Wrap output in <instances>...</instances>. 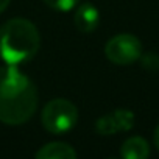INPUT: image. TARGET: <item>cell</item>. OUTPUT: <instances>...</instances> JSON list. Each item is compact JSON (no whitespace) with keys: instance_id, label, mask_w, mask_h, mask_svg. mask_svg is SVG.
I'll list each match as a JSON object with an SVG mask.
<instances>
[{"instance_id":"1","label":"cell","mask_w":159,"mask_h":159,"mask_svg":"<svg viewBox=\"0 0 159 159\" xmlns=\"http://www.w3.org/2000/svg\"><path fill=\"white\" fill-rule=\"evenodd\" d=\"M38 89L16 66L0 69V122L22 125L38 108Z\"/></svg>"},{"instance_id":"2","label":"cell","mask_w":159,"mask_h":159,"mask_svg":"<svg viewBox=\"0 0 159 159\" xmlns=\"http://www.w3.org/2000/svg\"><path fill=\"white\" fill-rule=\"evenodd\" d=\"M39 45V31L28 19L16 17L0 27V56L10 66L33 59Z\"/></svg>"},{"instance_id":"3","label":"cell","mask_w":159,"mask_h":159,"mask_svg":"<svg viewBox=\"0 0 159 159\" xmlns=\"http://www.w3.org/2000/svg\"><path fill=\"white\" fill-rule=\"evenodd\" d=\"M44 128L52 134H62L72 129L78 120L76 106L66 98H55L45 105L41 116Z\"/></svg>"},{"instance_id":"4","label":"cell","mask_w":159,"mask_h":159,"mask_svg":"<svg viewBox=\"0 0 159 159\" xmlns=\"http://www.w3.org/2000/svg\"><path fill=\"white\" fill-rule=\"evenodd\" d=\"M106 58L119 66H128L136 62L142 55L140 41L129 33H122L111 38L105 45Z\"/></svg>"},{"instance_id":"5","label":"cell","mask_w":159,"mask_h":159,"mask_svg":"<svg viewBox=\"0 0 159 159\" xmlns=\"http://www.w3.org/2000/svg\"><path fill=\"white\" fill-rule=\"evenodd\" d=\"M73 24H75L78 31L91 33L100 24V13L92 3H83V5H80L75 11Z\"/></svg>"},{"instance_id":"6","label":"cell","mask_w":159,"mask_h":159,"mask_svg":"<svg viewBox=\"0 0 159 159\" xmlns=\"http://www.w3.org/2000/svg\"><path fill=\"white\" fill-rule=\"evenodd\" d=\"M38 159H75L76 151L64 142H50L41 147L34 154Z\"/></svg>"},{"instance_id":"7","label":"cell","mask_w":159,"mask_h":159,"mask_svg":"<svg viewBox=\"0 0 159 159\" xmlns=\"http://www.w3.org/2000/svg\"><path fill=\"white\" fill-rule=\"evenodd\" d=\"M120 156L123 159H147L150 156V145L143 137H129L122 143Z\"/></svg>"},{"instance_id":"8","label":"cell","mask_w":159,"mask_h":159,"mask_svg":"<svg viewBox=\"0 0 159 159\" xmlns=\"http://www.w3.org/2000/svg\"><path fill=\"white\" fill-rule=\"evenodd\" d=\"M119 131H129L134 126V114L129 109H116L112 112Z\"/></svg>"},{"instance_id":"9","label":"cell","mask_w":159,"mask_h":159,"mask_svg":"<svg viewBox=\"0 0 159 159\" xmlns=\"http://www.w3.org/2000/svg\"><path fill=\"white\" fill-rule=\"evenodd\" d=\"M95 131L100 134V136H112L116 133H119V128L116 125V120L112 117V112L111 114H106L103 117H100L97 122H95Z\"/></svg>"},{"instance_id":"10","label":"cell","mask_w":159,"mask_h":159,"mask_svg":"<svg viewBox=\"0 0 159 159\" xmlns=\"http://www.w3.org/2000/svg\"><path fill=\"white\" fill-rule=\"evenodd\" d=\"M140 64L145 70L148 72H159V55L157 53H145V55H140Z\"/></svg>"},{"instance_id":"11","label":"cell","mask_w":159,"mask_h":159,"mask_svg":"<svg viewBox=\"0 0 159 159\" xmlns=\"http://www.w3.org/2000/svg\"><path fill=\"white\" fill-rule=\"evenodd\" d=\"M44 2L47 7L56 11H69L78 3V0H44Z\"/></svg>"},{"instance_id":"12","label":"cell","mask_w":159,"mask_h":159,"mask_svg":"<svg viewBox=\"0 0 159 159\" xmlns=\"http://www.w3.org/2000/svg\"><path fill=\"white\" fill-rule=\"evenodd\" d=\"M153 139H154V145H156V148L159 150V125H157L156 129H154V136H153Z\"/></svg>"},{"instance_id":"13","label":"cell","mask_w":159,"mask_h":159,"mask_svg":"<svg viewBox=\"0 0 159 159\" xmlns=\"http://www.w3.org/2000/svg\"><path fill=\"white\" fill-rule=\"evenodd\" d=\"M11 0H0V13H3L7 10V7L10 5Z\"/></svg>"}]
</instances>
